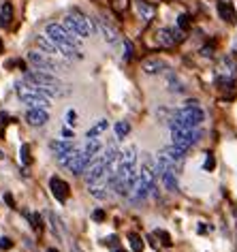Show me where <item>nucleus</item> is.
<instances>
[{
	"label": "nucleus",
	"instance_id": "1",
	"mask_svg": "<svg viewBox=\"0 0 237 252\" xmlns=\"http://www.w3.org/2000/svg\"><path fill=\"white\" fill-rule=\"evenodd\" d=\"M201 139V130L199 128H171V143L178 148L188 150Z\"/></svg>",
	"mask_w": 237,
	"mask_h": 252
},
{
	"label": "nucleus",
	"instance_id": "2",
	"mask_svg": "<svg viewBox=\"0 0 237 252\" xmlns=\"http://www.w3.org/2000/svg\"><path fill=\"white\" fill-rule=\"evenodd\" d=\"M28 60L34 64V68H39V71H47V73H54L56 68H64V64H60L58 58H54V56H49L45 52H30Z\"/></svg>",
	"mask_w": 237,
	"mask_h": 252
},
{
	"label": "nucleus",
	"instance_id": "3",
	"mask_svg": "<svg viewBox=\"0 0 237 252\" xmlns=\"http://www.w3.org/2000/svg\"><path fill=\"white\" fill-rule=\"evenodd\" d=\"M66 17L71 20V24L75 26V30H77V34L82 36V39H86V36H90L92 32H94V24H92L90 17H86V15L82 13V11L73 9Z\"/></svg>",
	"mask_w": 237,
	"mask_h": 252
},
{
	"label": "nucleus",
	"instance_id": "4",
	"mask_svg": "<svg viewBox=\"0 0 237 252\" xmlns=\"http://www.w3.org/2000/svg\"><path fill=\"white\" fill-rule=\"evenodd\" d=\"M34 43H36V45H39V49H41V52H45V54H49V56H54V58H62V56H64V54H62V49H60V45H58V43H56V41H52V39H49L47 34H43V36H36V39H34Z\"/></svg>",
	"mask_w": 237,
	"mask_h": 252
},
{
	"label": "nucleus",
	"instance_id": "5",
	"mask_svg": "<svg viewBox=\"0 0 237 252\" xmlns=\"http://www.w3.org/2000/svg\"><path fill=\"white\" fill-rule=\"evenodd\" d=\"M49 188H52V194L60 201V203H64V201L68 199V194H71V188H68V184L62 178H52L49 180Z\"/></svg>",
	"mask_w": 237,
	"mask_h": 252
},
{
	"label": "nucleus",
	"instance_id": "6",
	"mask_svg": "<svg viewBox=\"0 0 237 252\" xmlns=\"http://www.w3.org/2000/svg\"><path fill=\"white\" fill-rule=\"evenodd\" d=\"M141 68H143V73H148V75H158V73L167 71V62L160 58H148V60H143Z\"/></svg>",
	"mask_w": 237,
	"mask_h": 252
},
{
	"label": "nucleus",
	"instance_id": "7",
	"mask_svg": "<svg viewBox=\"0 0 237 252\" xmlns=\"http://www.w3.org/2000/svg\"><path fill=\"white\" fill-rule=\"evenodd\" d=\"M47 120H49L47 109H28L26 113V122L30 126H45Z\"/></svg>",
	"mask_w": 237,
	"mask_h": 252
},
{
	"label": "nucleus",
	"instance_id": "8",
	"mask_svg": "<svg viewBox=\"0 0 237 252\" xmlns=\"http://www.w3.org/2000/svg\"><path fill=\"white\" fill-rule=\"evenodd\" d=\"M49 150L56 154V158L58 156H62V154H68L71 150H75V143L73 141H66V139H58V141H49Z\"/></svg>",
	"mask_w": 237,
	"mask_h": 252
},
{
	"label": "nucleus",
	"instance_id": "9",
	"mask_svg": "<svg viewBox=\"0 0 237 252\" xmlns=\"http://www.w3.org/2000/svg\"><path fill=\"white\" fill-rule=\"evenodd\" d=\"M156 41H158V45H163V47H171L173 43H178L176 34H173V28H160L158 32H156Z\"/></svg>",
	"mask_w": 237,
	"mask_h": 252
},
{
	"label": "nucleus",
	"instance_id": "10",
	"mask_svg": "<svg viewBox=\"0 0 237 252\" xmlns=\"http://www.w3.org/2000/svg\"><path fill=\"white\" fill-rule=\"evenodd\" d=\"M98 28H101V32H103V39L107 41V43H116L120 36H118V30L111 26L109 22H105V20H98Z\"/></svg>",
	"mask_w": 237,
	"mask_h": 252
},
{
	"label": "nucleus",
	"instance_id": "11",
	"mask_svg": "<svg viewBox=\"0 0 237 252\" xmlns=\"http://www.w3.org/2000/svg\"><path fill=\"white\" fill-rule=\"evenodd\" d=\"M109 128V122H107V118H101L98 122L92 126V128H88V133H86V139H98L105 130Z\"/></svg>",
	"mask_w": 237,
	"mask_h": 252
},
{
	"label": "nucleus",
	"instance_id": "12",
	"mask_svg": "<svg viewBox=\"0 0 237 252\" xmlns=\"http://www.w3.org/2000/svg\"><path fill=\"white\" fill-rule=\"evenodd\" d=\"M160 182H163V186L167 188V190H171V192L179 190V182H178L176 171H165L163 175H160Z\"/></svg>",
	"mask_w": 237,
	"mask_h": 252
},
{
	"label": "nucleus",
	"instance_id": "13",
	"mask_svg": "<svg viewBox=\"0 0 237 252\" xmlns=\"http://www.w3.org/2000/svg\"><path fill=\"white\" fill-rule=\"evenodd\" d=\"M101 150H103V146H101V141H98V139H86L82 152L92 160L94 156H98V152H101Z\"/></svg>",
	"mask_w": 237,
	"mask_h": 252
},
{
	"label": "nucleus",
	"instance_id": "14",
	"mask_svg": "<svg viewBox=\"0 0 237 252\" xmlns=\"http://www.w3.org/2000/svg\"><path fill=\"white\" fill-rule=\"evenodd\" d=\"M88 190L92 197L96 199H107L109 197V186L105 182H98V184H88Z\"/></svg>",
	"mask_w": 237,
	"mask_h": 252
},
{
	"label": "nucleus",
	"instance_id": "15",
	"mask_svg": "<svg viewBox=\"0 0 237 252\" xmlns=\"http://www.w3.org/2000/svg\"><path fill=\"white\" fill-rule=\"evenodd\" d=\"M118 162H124V165H137V148L135 146H128L120 152V160Z\"/></svg>",
	"mask_w": 237,
	"mask_h": 252
},
{
	"label": "nucleus",
	"instance_id": "16",
	"mask_svg": "<svg viewBox=\"0 0 237 252\" xmlns=\"http://www.w3.org/2000/svg\"><path fill=\"white\" fill-rule=\"evenodd\" d=\"M11 20H13V4L11 2H4L2 7H0V26H9Z\"/></svg>",
	"mask_w": 237,
	"mask_h": 252
},
{
	"label": "nucleus",
	"instance_id": "17",
	"mask_svg": "<svg viewBox=\"0 0 237 252\" xmlns=\"http://www.w3.org/2000/svg\"><path fill=\"white\" fill-rule=\"evenodd\" d=\"M218 13H220V17L224 22H235V9L231 7L229 2H220V4H218Z\"/></svg>",
	"mask_w": 237,
	"mask_h": 252
},
{
	"label": "nucleus",
	"instance_id": "18",
	"mask_svg": "<svg viewBox=\"0 0 237 252\" xmlns=\"http://www.w3.org/2000/svg\"><path fill=\"white\" fill-rule=\"evenodd\" d=\"M47 218H49V222H52V233H54V235L58 237V239H62V237H64V229H62V224H60V218L56 216L54 212H49Z\"/></svg>",
	"mask_w": 237,
	"mask_h": 252
},
{
	"label": "nucleus",
	"instance_id": "19",
	"mask_svg": "<svg viewBox=\"0 0 237 252\" xmlns=\"http://www.w3.org/2000/svg\"><path fill=\"white\" fill-rule=\"evenodd\" d=\"M137 13H139L146 22H149V20L154 17V9L149 7L148 2H143V0H139V2H137Z\"/></svg>",
	"mask_w": 237,
	"mask_h": 252
},
{
	"label": "nucleus",
	"instance_id": "20",
	"mask_svg": "<svg viewBox=\"0 0 237 252\" xmlns=\"http://www.w3.org/2000/svg\"><path fill=\"white\" fill-rule=\"evenodd\" d=\"M128 133H130V124L126 122V120H120V122L116 124V137L118 139H124Z\"/></svg>",
	"mask_w": 237,
	"mask_h": 252
},
{
	"label": "nucleus",
	"instance_id": "21",
	"mask_svg": "<svg viewBox=\"0 0 237 252\" xmlns=\"http://www.w3.org/2000/svg\"><path fill=\"white\" fill-rule=\"evenodd\" d=\"M128 244H130V248H133V252H141L143 250V239L137 235V233H130L128 235Z\"/></svg>",
	"mask_w": 237,
	"mask_h": 252
},
{
	"label": "nucleus",
	"instance_id": "22",
	"mask_svg": "<svg viewBox=\"0 0 237 252\" xmlns=\"http://www.w3.org/2000/svg\"><path fill=\"white\" fill-rule=\"evenodd\" d=\"M167 81H169V90H171V92H184L182 81H179L173 73H169V79H167Z\"/></svg>",
	"mask_w": 237,
	"mask_h": 252
},
{
	"label": "nucleus",
	"instance_id": "23",
	"mask_svg": "<svg viewBox=\"0 0 237 252\" xmlns=\"http://www.w3.org/2000/svg\"><path fill=\"white\" fill-rule=\"evenodd\" d=\"M20 160L24 162V165H30V162H32V158H30V148L26 146V143L20 148Z\"/></svg>",
	"mask_w": 237,
	"mask_h": 252
},
{
	"label": "nucleus",
	"instance_id": "24",
	"mask_svg": "<svg viewBox=\"0 0 237 252\" xmlns=\"http://www.w3.org/2000/svg\"><path fill=\"white\" fill-rule=\"evenodd\" d=\"M214 167H216L214 154H207L205 156V162H203V171H214Z\"/></svg>",
	"mask_w": 237,
	"mask_h": 252
},
{
	"label": "nucleus",
	"instance_id": "25",
	"mask_svg": "<svg viewBox=\"0 0 237 252\" xmlns=\"http://www.w3.org/2000/svg\"><path fill=\"white\" fill-rule=\"evenodd\" d=\"M28 220H30V224H32V229H36V231L43 229V222H41L39 214H28Z\"/></svg>",
	"mask_w": 237,
	"mask_h": 252
},
{
	"label": "nucleus",
	"instance_id": "26",
	"mask_svg": "<svg viewBox=\"0 0 237 252\" xmlns=\"http://www.w3.org/2000/svg\"><path fill=\"white\" fill-rule=\"evenodd\" d=\"M190 24H192V22H190L188 15H179V17H178V28H179V30H188Z\"/></svg>",
	"mask_w": 237,
	"mask_h": 252
},
{
	"label": "nucleus",
	"instance_id": "27",
	"mask_svg": "<svg viewBox=\"0 0 237 252\" xmlns=\"http://www.w3.org/2000/svg\"><path fill=\"white\" fill-rule=\"evenodd\" d=\"M156 235L160 237V242H163V246H167V248H169V246L173 244V242H171V235H169V233H167V231H163V229H160V231H156Z\"/></svg>",
	"mask_w": 237,
	"mask_h": 252
},
{
	"label": "nucleus",
	"instance_id": "28",
	"mask_svg": "<svg viewBox=\"0 0 237 252\" xmlns=\"http://www.w3.org/2000/svg\"><path fill=\"white\" fill-rule=\"evenodd\" d=\"M75 124H77V111L68 109L66 111V126H75Z\"/></svg>",
	"mask_w": 237,
	"mask_h": 252
},
{
	"label": "nucleus",
	"instance_id": "29",
	"mask_svg": "<svg viewBox=\"0 0 237 252\" xmlns=\"http://www.w3.org/2000/svg\"><path fill=\"white\" fill-rule=\"evenodd\" d=\"M75 137V133H73V128L71 126H64V128H62V139H66V141H71Z\"/></svg>",
	"mask_w": 237,
	"mask_h": 252
},
{
	"label": "nucleus",
	"instance_id": "30",
	"mask_svg": "<svg viewBox=\"0 0 237 252\" xmlns=\"http://www.w3.org/2000/svg\"><path fill=\"white\" fill-rule=\"evenodd\" d=\"M130 56H133V45H130V41L128 39H124V58H130Z\"/></svg>",
	"mask_w": 237,
	"mask_h": 252
},
{
	"label": "nucleus",
	"instance_id": "31",
	"mask_svg": "<svg viewBox=\"0 0 237 252\" xmlns=\"http://www.w3.org/2000/svg\"><path fill=\"white\" fill-rule=\"evenodd\" d=\"M11 246H13V242H11L9 237H2V239H0V250H9Z\"/></svg>",
	"mask_w": 237,
	"mask_h": 252
},
{
	"label": "nucleus",
	"instance_id": "32",
	"mask_svg": "<svg viewBox=\"0 0 237 252\" xmlns=\"http://www.w3.org/2000/svg\"><path fill=\"white\" fill-rule=\"evenodd\" d=\"M92 218H94L96 222H103V220H105V212H103V210H94V214H92Z\"/></svg>",
	"mask_w": 237,
	"mask_h": 252
},
{
	"label": "nucleus",
	"instance_id": "33",
	"mask_svg": "<svg viewBox=\"0 0 237 252\" xmlns=\"http://www.w3.org/2000/svg\"><path fill=\"white\" fill-rule=\"evenodd\" d=\"M107 246H111V248H116V246H118V237H116V235H111V237L107 239Z\"/></svg>",
	"mask_w": 237,
	"mask_h": 252
},
{
	"label": "nucleus",
	"instance_id": "34",
	"mask_svg": "<svg viewBox=\"0 0 237 252\" xmlns=\"http://www.w3.org/2000/svg\"><path fill=\"white\" fill-rule=\"evenodd\" d=\"M4 201H7V203H9V207H15V201H13V197H11L9 192L4 194Z\"/></svg>",
	"mask_w": 237,
	"mask_h": 252
},
{
	"label": "nucleus",
	"instance_id": "35",
	"mask_svg": "<svg viewBox=\"0 0 237 252\" xmlns=\"http://www.w3.org/2000/svg\"><path fill=\"white\" fill-rule=\"evenodd\" d=\"M211 54H214V47H207V45H205V47H203V56H211Z\"/></svg>",
	"mask_w": 237,
	"mask_h": 252
},
{
	"label": "nucleus",
	"instance_id": "36",
	"mask_svg": "<svg viewBox=\"0 0 237 252\" xmlns=\"http://www.w3.org/2000/svg\"><path fill=\"white\" fill-rule=\"evenodd\" d=\"M4 52V43H2V39H0V54Z\"/></svg>",
	"mask_w": 237,
	"mask_h": 252
},
{
	"label": "nucleus",
	"instance_id": "37",
	"mask_svg": "<svg viewBox=\"0 0 237 252\" xmlns=\"http://www.w3.org/2000/svg\"><path fill=\"white\" fill-rule=\"evenodd\" d=\"M47 252H58V250H56V248H47Z\"/></svg>",
	"mask_w": 237,
	"mask_h": 252
},
{
	"label": "nucleus",
	"instance_id": "38",
	"mask_svg": "<svg viewBox=\"0 0 237 252\" xmlns=\"http://www.w3.org/2000/svg\"><path fill=\"white\" fill-rule=\"evenodd\" d=\"M118 252H122V250H118Z\"/></svg>",
	"mask_w": 237,
	"mask_h": 252
}]
</instances>
